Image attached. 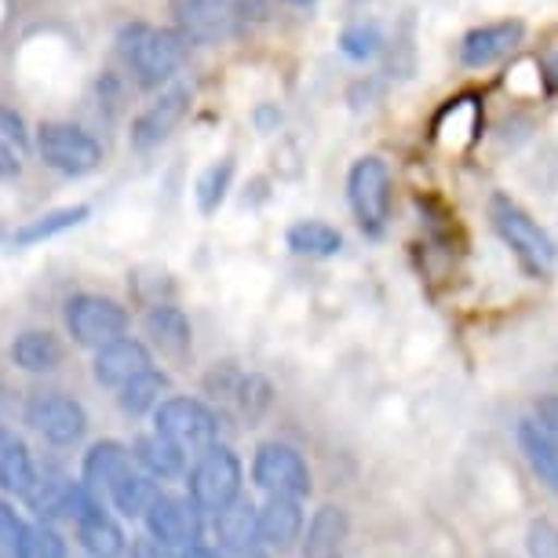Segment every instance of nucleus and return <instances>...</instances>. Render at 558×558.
I'll use <instances>...</instances> for the list:
<instances>
[{
	"label": "nucleus",
	"instance_id": "1",
	"mask_svg": "<svg viewBox=\"0 0 558 558\" xmlns=\"http://www.w3.org/2000/svg\"><path fill=\"white\" fill-rule=\"evenodd\" d=\"M118 51L124 66L132 70V77L143 88H161L183 70L186 62V37L179 29L168 26H150V23H132L121 29Z\"/></svg>",
	"mask_w": 558,
	"mask_h": 558
},
{
	"label": "nucleus",
	"instance_id": "2",
	"mask_svg": "<svg viewBox=\"0 0 558 558\" xmlns=\"http://www.w3.org/2000/svg\"><path fill=\"white\" fill-rule=\"evenodd\" d=\"M489 219L493 230L500 234L504 245L511 248V256L519 259V267L530 274L533 281L551 278L555 270V241L547 238V230L525 213V208L508 194H493L489 197Z\"/></svg>",
	"mask_w": 558,
	"mask_h": 558
},
{
	"label": "nucleus",
	"instance_id": "3",
	"mask_svg": "<svg viewBox=\"0 0 558 558\" xmlns=\"http://www.w3.org/2000/svg\"><path fill=\"white\" fill-rule=\"evenodd\" d=\"M191 500L202 514H219L241 497V460L234 457V449L227 446H208L205 452H197L191 475Z\"/></svg>",
	"mask_w": 558,
	"mask_h": 558
},
{
	"label": "nucleus",
	"instance_id": "4",
	"mask_svg": "<svg viewBox=\"0 0 558 558\" xmlns=\"http://www.w3.org/2000/svg\"><path fill=\"white\" fill-rule=\"evenodd\" d=\"M154 430L186 457H197L219 441V416L197 398H161L154 409Z\"/></svg>",
	"mask_w": 558,
	"mask_h": 558
},
{
	"label": "nucleus",
	"instance_id": "5",
	"mask_svg": "<svg viewBox=\"0 0 558 558\" xmlns=\"http://www.w3.org/2000/svg\"><path fill=\"white\" fill-rule=\"evenodd\" d=\"M391 168L384 157H357L347 172V202L365 234H384L391 219Z\"/></svg>",
	"mask_w": 558,
	"mask_h": 558
},
{
	"label": "nucleus",
	"instance_id": "6",
	"mask_svg": "<svg viewBox=\"0 0 558 558\" xmlns=\"http://www.w3.org/2000/svg\"><path fill=\"white\" fill-rule=\"evenodd\" d=\"M252 0H172L179 34L197 45H223L248 23Z\"/></svg>",
	"mask_w": 558,
	"mask_h": 558
},
{
	"label": "nucleus",
	"instance_id": "7",
	"mask_svg": "<svg viewBox=\"0 0 558 558\" xmlns=\"http://www.w3.org/2000/svg\"><path fill=\"white\" fill-rule=\"evenodd\" d=\"M37 154L48 168H56L59 175H70V179L96 172L102 165V146L96 143V135H88L84 129H77V124H66V121L40 124Z\"/></svg>",
	"mask_w": 558,
	"mask_h": 558
},
{
	"label": "nucleus",
	"instance_id": "8",
	"mask_svg": "<svg viewBox=\"0 0 558 558\" xmlns=\"http://www.w3.org/2000/svg\"><path fill=\"white\" fill-rule=\"evenodd\" d=\"M62 318H66V332L73 336V343L92 347V351H99V347H107L110 340L124 336L132 322L129 311H124L118 300L96 296V292H81V296L66 300Z\"/></svg>",
	"mask_w": 558,
	"mask_h": 558
},
{
	"label": "nucleus",
	"instance_id": "9",
	"mask_svg": "<svg viewBox=\"0 0 558 558\" xmlns=\"http://www.w3.org/2000/svg\"><path fill=\"white\" fill-rule=\"evenodd\" d=\"M252 482L267 497H296L303 500L311 493V468L300 457V449L286 441H263L252 460Z\"/></svg>",
	"mask_w": 558,
	"mask_h": 558
},
{
	"label": "nucleus",
	"instance_id": "10",
	"mask_svg": "<svg viewBox=\"0 0 558 558\" xmlns=\"http://www.w3.org/2000/svg\"><path fill=\"white\" fill-rule=\"evenodd\" d=\"M66 519H73L77 541L92 558H118L124 551V533L118 519L107 511V500H99L84 482H77V493H73V500H70Z\"/></svg>",
	"mask_w": 558,
	"mask_h": 558
},
{
	"label": "nucleus",
	"instance_id": "11",
	"mask_svg": "<svg viewBox=\"0 0 558 558\" xmlns=\"http://www.w3.org/2000/svg\"><path fill=\"white\" fill-rule=\"evenodd\" d=\"M26 424L51 446H77L88 430V413L77 398L62 391H40L26 402Z\"/></svg>",
	"mask_w": 558,
	"mask_h": 558
},
{
	"label": "nucleus",
	"instance_id": "12",
	"mask_svg": "<svg viewBox=\"0 0 558 558\" xmlns=\"http://www.w3.org/2000/svg\"><path fill=\"white\" fill-rule=\"evenodd\" d=\"M146 533L154 541L168 544L172 551H191V547L202 544V511L194 508L191 497H168V493H157L154 504L143 514Z\"/></svg>",
	"mask_w": 558,
	"mask_h": 558
},
{
	"label": "nucleus",
	"instance_id": "13",
	"mask_svg": "<svg viewBox=\"0 0 558 558\" xmlns=\"http://www.w3.org/2000/svg\"><path fill=\"white\" fill-rule=\"evenodd\" d=\"M191 110V88L175 84V88L161 92L150 107H146L132 124V146L135 150H154L157 143H165L168 135L179 129V121Z\"/></svg>",
	"mask_w": 558,
	"mask_h": 558
},
{
	"label": "nucleus",
	"instance_id": "14",
	"mask_svg": "<svg viewBox=\"0 0 558 558\" xmlns=\"http://www.w3.org/2000/svg\"><path fill=\"white\" fill-rule=\"evenodd\" d=\"M146 368H154L150 347L143 340H132V336H118V340H110L107 347H99L96 362H92L96 380L102 387H110V391H118V387L135 380V376L146 373Z\"/></svg>",
	"mask_w": 558,
	"mask_h": 558
},
{
	"label": "nucleus",
	"instance_id": "15",
	"mask_svg": "<svg viewBox=\"0 0 558 558\" xmlns=\"http://www.w3.org/2000/svg\"><path fill=\"white\" fill-rule=\"evenodd\" d=\"M522 37H525V26L519 23V19H504V23L478 26L460 40V62L471 70H486V66H493V62L508 59L511 51L522 45Z\"/></svg>",
	"mask_w": 558,
	"mask_h": 558
},
{
	"label": "nucleus",
	"instance_id": "16",
	"mask_svg": "<svg viewBox=\"0 0 558 558\" xmlns=\"http://www.w3.org/2000/svg\"><path fill=\"white\" fill-rule=\"evenodd\" d=\"M303 533V508L296 497H267L256 508V541L286 551Z\"/></svg>",
	"mask_w": 558,
	"mask_h": 558
},
{
	"label": "nucleus",
	"instance_id": "17",
	"mask_svg": "<svg viewBox=\"0 0 558 558\" xmlns=\"http://www.w3.org/2000/svg\"><path fill=\"white\" fill-rule=\"evenodd\" d=\"M132 471V449H124L121 441H96L88 452H84V468H81V482L96 493L99 500L110 497V489Z\"/></svg>",
	"mask_w": 558,
	"mask_h": 558
},
{
	"label": "nucleus",
	"instance_id": "18",
	"mask_svg": "<svg viewBox=\"0 0 558 558\" xmlns=\"http://www.w3.org/2000/svg\"><path fill=\"white\" fill-rule=\"evenodd\" d=\"M208 387H213L216 398L223 402L238 405L245 416H259L263 409L270 402V387L252 373H238V368H223V373H213L208 376Z\"/></svg>",
	"mask_w": 558,
	"mask_h": 558
},
{
	"label": "nucleus",
	"instance_id": "19",
	"mask_svg": "<svg viewBox=\"0 0 558 558\" xmlns=\"http://www.w3.org/2000/svg\"><path fill=\"white\" fill-rule=\"evenodd\" d=\"M37 482V463L29 457V446L15 430L0 427V489L12 497H26Z\"/></svg>",
	"mask_w": 558,
	"mask_h": 558
},
{
	"label": "nucleus",
	"instance_id": "20",
	"mask_svg": "<svg viewBox=\"0 0 558 558\" xmlns=\"http://www.w3.org/2000/svg\"><path fill=\"white\" fill-rule=\"evenodd\" d=\"M351 533V519L343 508L325 504L314 511V519L307 525V541H303V558H340V547Z\"/></svg>",
	"mask_w": 558,
	"mask_h": 558
},
{
	"label": "nucleus",
	"instance_id": "21",
	"mask_svg": "<svg viewBox=\"0 0 558 558\" xmlns=\"http://www.w3.org/2000/svg\"><path fill=\"white\" fill-rule=\"evenodd\" d=\"M66 357V347L56 332L48 329H26L15 336L12 343V362L23 368V373H56Z\"/></svg>",
	"mask_w": 558,
	"mask_h": 558
},
{
	"label": "nucleus",
	"instance_id": "22",
	"mask_svg": "<svg viewBox=\"0 0 558 558\" xmlns=\"http://www.w3.org/2000/svg\"><path fill=\"white\" fill-rule=\"evenodd\" d=\"M143 329L150 336L154 347H161V354L179 357L191 351V322H186V314L172 307V303H157V307L146 311Z\"/></svg>",
	"mask_w": 558,
	"mask_h": 558
},
{
	"label": "nucleus",
	"instance_id": "23",
	"mask_svg": "<svg viewBox=\"0 0 558 558\" xmlns=\"http://www.w3.org/2000/svg\"><path fill=\"white\" fill-rule=\"evenodd\" d=\"M132 460L140 463V468L146 471L150 478L157 482H168V478H179L186 471V452L172 446L168 438H161L154 430V435H143V438H135V446H132Z\"/></svg>",
	"mask_w": 558,
	"mask_h": 558
},
{
	"label": "nucleus",
	"instance_id": "24",
	"mask_svg": "<svg viewBox=\"0 0 558 558\" xmlns=\"http://www.w3.org/2000/svg\"><path fill=\"white\" fill-rule=\"evenodd\" d=\"M519 446L530 460V468L536 471V478L558 497V441L536 424V420H522L519 424Z\"/></svg>",
	"mask_w": 558,
	"mask_h": 558
},
{
	"label": "nucleus",
	"instance_id": "25",
	"mask_svg": "<svg viewBox=\"0 0 558 558\" xmlns=\"http://www.w3.org/2000/svg\"><path fill=\"white\" fill-rule=\"evenodd\" d=\"M73 493H77V482L73 478L59 475V471H45V475L37 471L34 489H29L23 500L34 508V514L40 522H48V519H59V514H70Z\"/></svg>",
	"mask_w": 558,
	"mask_h": 558
},
{
	"label": "nucleus",
	"instance_id": "26",
	"mask_svg": "<svg viewBox=\"0 0 558 558\" xmlns=\"http://www.w3.org/2000/svg\"><path fill=\"white\" fill-rule=\"evenodd\" d=\"M286 241L296 256H311V259H329L343 248V234L332 223H322V219H300V223H292Z\"/></svg>",
	"mask_w": 558,
	"mask_h": 558
},
{
	"label": "nucleus",
	"instance_id": "27",
	"mask_svg": "<svg viewBox=\"0 0 558 558\" xmlns=\"http://www.w3.org/2000/svg\"><path fill=\"white\" fill-rule=\"evenodd\" d=\"M157 493H161V486H157V478H150L146 471H143V475H140V471H129V475H124V478L118 482V486L110 489V497H107V500L124 514V519H143L146 508L154 504Z\"/></svg>",
	"mask_w": 558,
	"mask_h": 558
},
{
	"label": "nucleus",
	"instance_id": "28",
	"mask_svg": "<svg viewBox=\"0 0 558 558\" xmlns=\"http://www.w3.org/2000/svg\"><path fill=\"white\" fill-rule=\"evenodd\" d=\"M165 391H168V376L157 373V368H146L135 380L118 387V402L129 416H143V413H154Z\"/></svg>",
	"mask_w": 558,
	"mask_h": 558
},
{
	"label": "nucleus",
	"instance_id": "29",
	"mask_svg": "<svg viewBox=\"0 0 558 558\" xmlns=\"http://www.w3.org/2000/svg\"><path fill=\"white\" fill-rule=\"evenodd\" d=\"M216 519V541L219 547H245V544H259L256 541V508L245 500H234L230 508H223Z\"/></svg>",
	"mask_w": 558,
	"mask_h": 558
},
{
	"label": "nucleus",
	"instance_id": "30",
	"mask_svg": "<svg viewBox=\"0 0 558 558\" xmlns=\"http://www.w3.org/2000/svg\"><path fill=\"white\" fill-rule=\"evenodd\" d=\"M84 219H88V205L56 208V213H48V216H37V219H29L26 227H19L12 241H15V245H40V241L56 238V234H62V230H70V227H81Z\"/></svg>",
	"mask_w": 558,
	"mask_h": 558
},
{
	"label": "nucleus",
	"instance_id": "31",
	"mask_svg": "<svg viewBox=\"0 0 558 558\" xmlns=\"http://www.w3.org/2000/svg\"><path fill=\"white\" fill-rule=\"evenodd\" d=\"M15 558H70L66 541H62L59 530H51L48 522H29L23 525V536H19V551Z\"/></svg>",
	"mask_w": 558,
	"mask_h": 558
},
{
	"label": "nucleus",
	"instance_id": "32",
	"mask_svg": "<svg viewBox=\"0 0 558 558\" xmlns=\"http://www.w3.org/2000/svg\"><path fill=\"white\" fill-rule=\"evenodd\" d=\"M230 179H234V165L230 161H216L213 168H205V175L197 179V205H202L205 216H213L223 197L230 191Z\"/></svg>",
	"mask_w": 558,
	"mask_h": 558
},
{
	"label": "nucleus",
	"instance_id": "33",
	"mask_svg": "<svg viewBox=\"0 0 558 558\" xmlns=\"http://www.w3.org/2000/svg\"><path fill=\"white\" fill-rule=\"evenodd\" d=\"M340 48H343V56H351L354 62H365V59H373L376 51H380V34H376L373 26H354V29H347L343 40H340Z\"/></svg>",
	"mask_w": 558,
	"mask_h": 558
},
{
	"label": "nucleus",
	"instance_id": "34",
	"mask_svg": "<svg viewBox=\"0 0 558 558\" xmlns=\"http://www.w3.org/2000/svg\"><path fill=\"white\" fill-rule=\"evenodd\" d=\"M19 536H23V519L8 500H0V558H15Z\"/></svg>",
	"mask_w": 558,
	"mask_h": 558
},
{
	"label": "nucleus",
	"instance_id": "35",
	"mask_svg": "<svg viewBox=\"0 0 558 558\" xmlns=\"http://www.w3.org/2000/svg\"><path fill=\"white\" fill-rule=\"evenodd\" d=\"M530 555L533 558H558V525H551V522L530 525Z\"/></svg>",
	"mask_w": 558,
	"mask_h": 558
},
{
	"label": "nucleus",
	"instance_id": "36",
	"mask_svg": "<svg viewBox=\"0 0 558 558\" xmlns=\"http://www.w3.org/2000/svg\"><path fill=\"white\" fill-rule=\"evenodd\" d=\"M0 140H4L8 146H12L15 154H23V150H26L29 135H26L23 118H19L15 110H4V107H0Z\"/></svg>",
	"mask_w": 558,
	"mask_h": 558
},
{
	"label": "nucleus",
	"instance_id": "37",
	"mask_svg": "<svg viewBox=\"0 0 558 558\" xmlns=\"http://www.w3.org/2000/svg\"><path fill=\"white\" fill-rule=\"evenodd\" d=\"M536 424L558 441V395H544L541 402H536Z\"/></svg>",
	"mask_w": 558,
	"mask_h": 558
},
{
	"label": "nucleus",
	"instance_id": "38",
	"mask_svg": "<svg viewBox=\"0 0 558 558\" xmlns=\"http://www.w3.org/2000/svg\"><path fill=\"white\" fill-rule=\"evenodd\" d=\"M132 558H175V551L168 544L154 541V536L146 533V536H140V541L132 544Z\"/></svg>",
	"mask_w": 558,
	"mask_h": 558
},
{
	"label": "nucleus",
	"instance_id": "39",
	"mask_svg": "<svg viewBox=\"0 0 558 558\" xmlns=\"http://www.w3.org/2000/svg\"><path fill=\"white\" fill-rule=\"evenodd\" d=\"M19 168H23V165H19V154L4 140H0V179H15Z\"/></svg>",
	"mask_w": 558,
	"mask_h": 558
},
{
	"label": "nucleus",
	"instance_id": "40",
	"mask_svg": "<svg viewBox=\"0 0 558 558\" xmlns=\"http://www.w3.org/2000/svg\"><path fill=\"white\" fill-rule=\"evenodd\" d=\"M219 558H267L263 544H245V547H216Z\"/></svg>",
	"mask_w": 558,
	"mask_h": 558
},
{
	"label": "nucleus",
	"instance_id": "41",
	"mask_svg": "<svg viewBox=\"0 0 558 558\" xmlns=\"http://www.w3.org/2000/svg\"><path fill=\"white\" fill-rule=\"evenodd\" d=\"M183 558H219V555H216V547H213V551H208V547L197 544V547H191V551H186Z\"/></svg>",
	"mask_w": 558,
	"mask_h": 558
},
{
	"label": "nucleus",
	"instance_id": "42",
	"mask_svg": "<svg viewBox=\"0 0 558 558\" xmlns=\"http://www.w3.org/2000/svg\"><path fill=\"white\" fill-rule=\"evenodd\" d=\"M286 4H296V8H307V4H314V0H286Z\"/></svg>",
	"mask_w": 558,
	"mask_h": 558
}]
</instances>
